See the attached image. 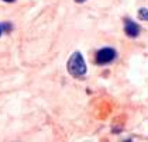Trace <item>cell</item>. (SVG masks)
Masks as SVG:
<instances>
[{"mask_svg": "<svg viewBox=\"0 0 148 142\" xmlns=\"http://www.w3.org/2000/svg\"><path fill=\"white\" fill-rule=\"evenodd\" d=\"M3 1H7V3H13L14 0H3Z\"/></svg>", "mask_w": 148, "mask_h": 142, "instance_id": "obj_6", "label": "cell"}, {"mask_svg": "<svg viewBox=\"0 0 148 142\" xmlns=\"http://www.w3.org/2000/svg\"><path fill=\"white\" fill-rule=\"evenodd\" d=\"M76 3H83V1H86V0H75Z\"/></svg>", "mask_w": 148, "mask_h": 142, "instance_id": "obj_5", "label": "cell"}, {"mask_svg": "<svg viewBox=\"0 0 148 142\" xmlns=\"http://www.w3.org/2000/svg\"><path fill=\"white\" fill-rule=\"evenodd\" d=\"M114 58H116V51L113 48H103L96 54V62L99 65H104L114 61Z\"/></svg>", "mask_w": 148, "mask_h": 142, "instance_id": "obj_2", "label": "cell"}, {"mask_svg": "<svg viewBox=\"0 0 148 142\" xmlns=\"http://www.w3.org/2000/svg\"><path fill=\"white\" fill-rule=\"evenodd\" d=\"M68 72L75 77H82L86 73V63L80 52H73L68 61Z\"/></svg>", "mask_w": 148, "mask_h": 142, "instance_id": "obj_1", "label": "cell"}, {"mask_svg": "<svg viewBox=\"0 0 148 142\" xmlns=\"http://www.w3.org/2000/svg\"><path fill=\"white\" fill-rule=\"evenodd\" d=\"M0 34H1V27H0Z\"/></svg>", "mask_w": 148, "mask_h": 142, "instance_id": "obj_7", "label": "cell"}, {"mask_svg": "<svg viewBox=\"0 0 148 142\" xmlns=\"http://www.w3.org/2000/svg\"><path fill=\"white\" fill-rule=\"evenodd\" d=\"M138 18L148 21V9H140L138 10Z\"/></svg>", "mask_w": 148, "mask_h": 142, "instance_id": "obj_4", "label": "cell"}, {"mask_svg": "<svg viewBox=\"0 0 148 142\" xmlns=\"http://www.w3.org/2000/svg\"><path fill=\"white\" fill-rule=\"evenodd\" d=\"M124 31L128 37H133V38H134V37H137V35L140 34V25L136 24L134 21H131V20H125Z\"/></svg>", "mask_w": 148, "mask_h": 142, "instance_id": "obj_3", "label": "cell"}]
</instances>
